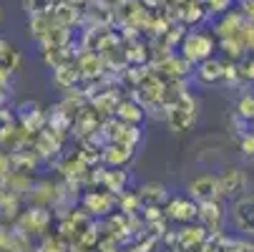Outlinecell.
I'll use <instances>...</instances> for the list:
<instances>
[{
	"label": "cell",
	"mask_w": 254,
	"mask_h": 252,
	"mask_svg": "<svg viewBox=\"0 0 254 252\" xmlns=\"http://www.w3.org/2000/svg\"><path fill=\"white\" fill-rule=\"evenodd\" d=\"M131 154H133V147H128V144H124V141H114L111 147L106 149L103 159L108 164H114V167H121L126 159H131Z\"/></svg>",
	"instance_id": "cell-11"
},
{
	"label": "cell",
	"mask_w": 254,
	"mask_h": 252,
	"mask_svg": "<svg viewBox=\"0 0 254 252\" xmlns=\"http://www.w3.org/2000/svg\"><path fill=\"white\" fill-rule=\"evenodd\" d=\"M209 232L201 227V225H194V227H184L179 232V240H181V247L184 250H194V247H201L206 242Z\"/></svg>",
	"instance_id": "cell-9"
},
{
	"label": "cell",
	"mask_w": 254,
	"mask_h": 252,
	"mask_svg": "<svg viewBox=\"0 0 254 252\" xmlns=\"http://www.w3.org/2000/svg\"><path fill=\"white\" fill-rule=\"evenodd\" d=\"M216 179H219V199H237L247 192L249 184L247 171L239 167H227Z\"/></svg>",
	"instance_id": "cell-3"
},
{
	"label": "cell",
	"mask_w": 254,
	"mask_h": 252,
	"mask_svg": "<svg viewBox=\"0 0 254 252\" xmlns=\"http://www.w3.org/2000/svg\"><path fill=\"white\" fill-rule=\"evenodd\" d=\"M214 35L209 33H201V30H191L184 35V41H181V51H184V58L189 63H199L204 58H211L214 53Z\"/></svg>",
	"instance_id": "cell-1"
},
{
	"label": "cell",
	"mask_w": 254,
	"mask_h": 252,
	"mask_svg": "<svg viewBox=\"0 0 254 252\" xmlns=\"http://www.w3.org/2000/svg\"><path fill=\"white\" fill-rule=\"evenodd\" d=\"M219 252H254V245L252 242H244V240H229L227 237V245Z\"/></svg>",
	"instance_id": "cell-16"
},
{
	"label": "cell",
	"mask_w": 254,
	"mask_h": 252,
	"mask_svg": "<svg viewBox=\"0 0 254 252\" xmlns=\"http://www.w3.org/2000/svg\"><path fill=\"white\" fill-rule=\"evenodd\" d=\"M124 179H126V176H124V171H119V169H116V171H111V174H106V184L111 187V192H116V194H119V192H124V189H121Z\"/></svg>",
	"instance_id": "cell-18"
},
{
	"label": "cell",
	"mask_w": 254,
	"mask_h": 252,
	"mask_svg": "<svg viewBox=\"0 0 254 252\" xmlns=\"http://www.w3.org/2000/svg\"><path fill=\"white\" fill-rule=\"evenodd\" d=\"M83 204L91 209V214H108L114 207L111 194H103V192H88L83 197Z\"/></svg>",
	"instance_id": "cell-10"
},
{
	"label": "cell",
	"mask_w": 254,
	"mask_h": 252,
	"mask_svg": "<svg viewBox=\"0 0 254 252\" xmlns=\"http://www.w3.org/2000/svg\"><path fill=\"white\" fill-rule=\"evenodd\" d=\"M242 23H244L242 10L224 13V15H222V20L216 23V35H219V38H234V35L239 33V28H242Z\"/></svg>",
	"instance_id": "cell-8"
},
{
	"label": "cell",
	"mask_w": 254,
	"mask_h": 252,
	"mask_svg": "<svg viewBox=\"0 0 254 252\" xmlns=\"http://www.w3.org/2000/svg\"><path fill=\"white\" fill-rule=\"evenodd\" d=\"M0 20H3V5H0Z\"/></svg>",
	"instance_id": "cell-21"
},
{
	"label": "cell",
	"mask_w": 254,
	"mask_h": 252,
	"mask_svg": "<svg viewBox=\"0 0 254 252\" xmlns=\"http://www.w3.org/2000/svg\"><path fill=\"white\" fill-rule=\"evenodd\" d=\"M232 225L239 235L254 237V194H242L232 204Z\"/></svg>",
	"instance_id": "cell-2"
},
{
	"label": "cell",
	"mask_w": 254,
	"mask_h": 252,
	"mask_svg": "<svg viewBox=\"0 0 254 252\" xmlns=\"http://www.w3.org/2000/svg\"><path fill=\"white\" fill-rule=\"evenodd\" d=\"M234 38L244 46V51L254 48V20H247L244 18V23H242V28H239V33L234 35Z\"/></svg>",
	"instance_id": "cell-14"
},
{
	"label": "cell",
	"mask_w": 254,
	"mask_h": 252,
	"mask_svg": "<svg viewBox=\"0 0 254 252\" xmlns=\"http://www.w3.org/2000/svg\"><path fill=\"white\" fill-rule=\"evenodd\" d=\"M237 71H239V79H242V81L254 84V56H244V58H239Z\"/></svg>",
	"instance_id": "cell-15"
},
{
	"label": "cell",
	"mask_w": 254,
	"mask_h": 252,
	"mask_svg": "<svg viewBox=\"0 0 254 252\" xmlns=\"http://www.w3.org/2000/svg\"><path fill=\"white\" fill-rule=\"evenodd\" d=\"M116 111H119V116H121L126 124H138V121L143 119V111H141V106H138L136 101H124V103H119Z\"/></svg>",
	"instance_id": "cell-12"
},
{
	"label": "cell",
	"mask_w": 254,
	"mask_h": 252,
	"mask_svg": "<svg viewBox=\"0 0 254 252\" xmlns=\"http://www.w3.org/2000/svg\"><path fill=\"white\" fill-rule=\"evenodd\" d=\"M196 212H199V204H196L191 197H189V199L174 197V199L169 202V217L176 220V222H184V225L194 222V220H196Z\"/></svg>",
	"instance_id": "cell-6"
},
{
	"label": "cell",
	"mask_w": 254,
	"mask_h": 252,
	"mask_svg": "<svg viewBox=\"0 0 254 252\" xmlns=\"http://www.w3.org/2000/svg\"><path fill=\"white\" fill-rule=\"evenodd\" d=\"M196 79L199 84L204 86H211V84H219L222 81V61L216 58H204L196 63Z\"/></svg>",
	"instance_id": "cell-7"
},
{
	"label": "cell",
	"mask_w": 254,
	"mask_h": 252,
	"mask_svg": "<svg viewBox=\"0 0 254 252\" xmlns=\"http://www.w3.org/2000/svg\"><path fill=\"white\" fill-rule=\"evenodd\" d=\"M237 116L244 119L247 124L254 121V93H244L237 103Z\"/></svg>",
	"instance_id": "cell-13"
},
{
	"label": "cell",
	"mask_w": 254,
	"mask_h": 252,
	"mask_svg": "<svg viewBox=\"0 0 254 252\" xmlns=\"http://www.w3.org/2000/svg\"><path fill=\"white\" fill-rule=\"evenodd\" d=\"M242 15L247 20H254V0H244L242 3Z\"/></svg>",
	"instance_id": "cell-20"
},
{
	"label": "cell",
	"mask_w": 254,
	"mask_h": 252,
	"mask_svg": "<svg viewBox=\"0 0 254 252\" xmlns=\"http://www.w3.org/2000/svg\"><path fill=\"white\" fill-rule=\"evenodd\" d=\"M23 8L28 10V13H46V10H51V0H23Z\"/></svg>",
	"instance_id": "cell-17"
},
{
	"label": "cell",
	"mask_w": 254,
	"mask_h": 252,
	"mask_svg": "<svg viewBox=\"0 0 254 252\" xmlns=\"http://www.w3.org/2000/svg\"><path fill=\"white\" fill-rule=\"evenodd\" d=\"M196 220L201 222V227L209 235H219L224 230V222H227V209H224V204L219 199L201 202L199 204V212H196Z\"/></svg>",
	"instance_id": "cell-4"
},
{
	"label": "cell",
	"mask_w": 254,
	"mask_h": 252,
	"mask_svg": "<svg viewBox=\"0 0 254 252\" xmlns=\"http://www.w3.org/2000/svg\"><path fill=\"white\" fill-rule=\"evenodd\" d=\"M239 147H242V154H244L247 159H254V134H252V131L242 134V141H239Z\"/></svg>",
	"instance_id": "cell-19"
},
{
	"label": "cell",
	"mask_w": 254,
	"mask_h": 252,
	"mask_svg": "<svg viewBox=\"0 0 254 252\" xmlns=\"http://www.w3.org/2000/svg\"><path fill=\"white\" fill-rule=\"evenodd\" d=\"M189 197L196 204L219 199V179H216V174H199V176H194L189 182Z\"/></svg>",
	"instance_id": "cell-5"
},
{
	"label": "cell",
	"mask_w": 254,
	"mask_h": 252,
	"mask_svg": "<svg viewBox=\"0 0 254 252\" xmlns=\"http://www.w3.org/2000/svg\"><path fill=\"white\" fill-rule=\"evenodd\" d=\"M252 124H254V121H252Z\"/></svg>",
	"instance_id": "cell-22"
}]
</instances>
